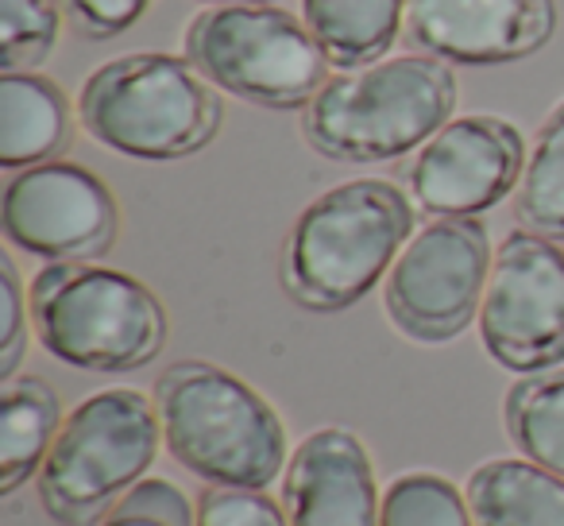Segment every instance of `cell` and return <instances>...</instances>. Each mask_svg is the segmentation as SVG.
<instances>
[{"mask_svg": "<svg viewBox=\"0 0 564 526\" xmlns=\"http://www.w3.org/2000/svg\"><path fill=\"white\" fill-rule=\"evenodd\" d=\"M155 410L166 453L205 484L263 492L286 472L279 410L217 364H171L155 384Z\"/></svg>", "mask_w": 564, "mask_h": 526, "instance_id": "obj_2", "label": "cell"}, {"mask_svg": "<svg viewBox=\"0 0 564 526\" xmlns=\"http://www.w3.org/2000/svg\"><path fill=\"white\" fill-rule=\"evenodd\" d=\"M194 518L197 511L189 507L182 487L163 476H151L140 480L128 495H120L97 526H194Z\"/></svg>", "mask_w": 564, "mask_h": 526, "instance_id": "obj_22", "label": "cell"}, {"mask_svg": "<svg viewBox=\"0 0 564 526\" xmlns=\"http://www.w3.org/2000/svg\"><path fill=\"white\" fill-rule=\"evenodd\" d=\"M151 0H66L74 28L89 40H112L124 35L132 24H140Z\"/></svg>", "mask_w": 564, "mask_h": 526, "instance_id": "obj_25", "label": "cell"}, {"mask_svg": "<svg viewBox=\"0 0 564 526\" xmlns=\"http://www.w3.org/2000/svg\"><path fill=\"white\" fill-rule=\"evenodd\" d=\"M194 526H291L286 511L263 492L251 487H217L209 484L197 500Z\"/></svg>", "mask_w": 564, "mask_h": 526, "instance_id": "obj_23", "label": "cell"}, {"mask_svg": "<svg viewBox=\"0 0 564 526\" xmlns=\"http://www.w3.org/2000/svg\"><path fill=\"white\" fill-rule=\"evenodd\" d=\"M0 228L12 248L51 264L97 259L117 240L112 190L89 167L51 159L4 182Z\"/></svg>", "mask_w": 564, "mask_h": 526, "instance_id": "obj_10", "label": "cell"}, {"mask_svg": "<svg viewBox=\"0 0 564 526\" xmlns=\"http://www.w3.org/2000/svg\"><path fill=\"white\" fill-rule=\"evenodd\" d=\"M58 4L66 0H0V63L32 71L58 40Z\"/></svg>", "mask_w": 564, "mask_h": 526, "instance_id": "obj_21", "label": "cell"}, {"mask_svg": "<svg viewBox=\"0 0 564 526\" xmlns=\"http://www.w3.org/2000/svg\"><path fill=\"white\" fill-rule=\"evenodd\" d=\"M406 35L453 66H502L553 35L549 0H406Z\"/></svg>", "mask_w": 564, "mask_h": 526, "instance_id": "obj_12", "label": "cell"}, {"mask_svg": "<svg viewBox=\"0 0 564 526\" xmlns=\"http://www.w3.org/2000/svg\"><path fill=\"white\" fill-rule=\"evenodd\" d=\"M209 4H271V0H209Z\"/></svg>", "mask_w": 564, "mask_h": 526, "instance_id": "obj_26", "label": "cell"}, {"mask_svg": "<svg viewBox=\"0 0 564 526\" xmlns=\"http://www.w3.org/2000/svg\"><path fill=\"white\" fill-rule=\"evenodd\" d=\"M464 495L476 526H564V476L525 457L484 461Z\"/></svg>", "mask_w": 564, "mask_h": 526, "instance_id": "obj_15", "label": "cell"}, {"mask_svg": "<svg viewBox=\"0 0 564 526\" xmlns=\"http://www.w3.org/2000/svg\"><path fill=\"white\" fill-rule=\"evenodd\" d=\"M414 233V202L383 179L325 190L294 221L282 248V287L299 307L348 310L394 268Z\"/></svg>", "mask_w": 564, "mask_h": 526, "instance_id": "obj_1", "label": "cell"}, {"mask_svg": "<svg viewBox=\"0 0 564 526\" xmlns=\"http://www.w3.org/2000/svg\"><path fill=\"white\" fill-rule=\"evenodd\" d=\"M32 325L55 361L135 372L166 345V310L148 283L94 259L47 264L32 283Z\"/></svg>", "mask_w": 564, "mask_h": 526, "instance_id": "obj_5", "label": "cell"}, {"mask_svg": "<svg viewBox=\"0 0 564 526\" xmlns=\"http://www.w3.org/2000/svg\"><path fill=\"white\" fill-rule=\"evenodd\" d=\"M24 356V287L12 256H0V379L17 376Z\"/></svg>", "mask_w": 564, "mask_h": 526, "instance_id": "obj_24", "label": "cell"}, {"mask_svg": "<svg viewBox=\"0 0 564 526\" xmlns=\"http://www.w3.org/2000/svg\"><path fill=\"white\" fill-rule=\"evenodd\" d=\"M78 120L109 151L171 163L217 136L220 97L189 58L143 51L109 58L82 82Z\"/></svg>", "mask_w": 564, "mask_h": 526, "instance_id": "obj_4", "label": "cell"}, {"mask_svg": "<svg viewBox=\"0 0 564 526\" xmlns=\"http://www.w3.org/2000/svg\"><path fill=\"white\" fill-rule=\"evenodd\" d=\"M507 433L525 461L564 476V372H538L507 391Z\"/></svg>", "mask_w": 564, "mask_h": 526, "instance_id": "obj_18", "label": "cell"}, {"mask_svg": "<svg viewBox=\"0 0 564 526\" xmlns=\"http://www.w3.org/2000/svg\"><path fill=\"white\" fill-rule=\"evenodd\" d=\"M302 20L337 71L371 66L394 47L406 0H302Z\"/></svg>", "mask_w": 564, "mask_h": 526, "instance_id": "obj_16", "label": "cell"}, {"mask_svg": "<svg viewBox=\"0 0 564 526\" xmlns=\"http://www.w3.org/2000/svg\"><path fill=\"white\" fill-rule=\"evenodd\" d=\"M163 441L155 399L135 387H105L63 418L40 469V500L70 526L101 523L151 469Z\"/></svg>", "mask_w": 564, "mask_h": 526, "instance_id": "obj_6", "label": "cell"}, {"mask_svg": "<svg viewBox=\"0 0 564 526\" xmlns=\"http://www.w3.org/2000/svg\"><path fill=\"white\" fill-rule=\"evenodd\" d=\"M379 526H476L468 495L437 472H406L394 476L383 492Z\"/></svg>", "mask_w": 564, "mask_h": 526, "instance_id": "obj_20", "label": "cell"}, {"mask_svg": "<svg viewBox=\"0 0 564 526\" xmlns=\"http://www.w3.org/2000/svg\"><path fill=\"white\" fill-rule=\"evenodd\" d=\"M74 140V117L66 94L35 71L0 74V167L51 163Z\"/></svg>", "mask_w": 564, "mask_h": 526, "instance_id": "obj_14", "label": "cell"}, {"mask_svg": "<svg viewBox=\"0 0 564 526\" xmlns=\"http://www.w3.org/2000/svg\"><path fill=\"white\" fill-rule=\"evenodd\" d=\"M479 337L495 364L538 376L564 364V251L530 228L502 236L479 302Z\"/></svg>", "mask_w": 564, "mask_h": 526, "instance_id": "obj_8", "label": "cell"}, {"mask_svg": "<svg viewBox=\"0 0 564 526\" xmlns=\"http://www.w3.org/2000/svg\"><path fill=\"white\" fill-rule=\"evenodd\" d=\"M453 109L456 78L441 58H379L333 74L302 109V136L325 159L383 163L433 140Z\"/></svg>", "mask_w": 564, "mask_h": 526, "instance_id": "obj_3", "label": "cell"}, {"mask_svg": "<svg viewBox=\"0 0 564 526\" xmlns=\"http://www.w3.org/2000/svg\"><path fill=\"white\" fill-rule=\"evenodd\" d=\"M487 276V228L476 217H433L387 271V314L414 341H453L479 318Z\"/></svg>", "mask_w": 564, "mask_h": 526, "instance_id": "obj_9", "label": "cell"}, {"mask_svg": "<svg viewBox=\"0 0 564 526\" xmlns=\"http://www.w3.org/2000/svg\"><path fill=\"white\" fill-rule=\"evenodd\" d=\"M514 217L522 228L564 240V101L545 117L518 179Z\"/></svg>", "mask_w": 564, "mask_h": 526, "instance_id": "obj_19", "label": "cell"}, {"mask_svg": "<svg viewBox=\"0 0 564 526\" xmlns=\"http://www.w3.org/2000/svg\"><path fill=\"white\" fill-rule=\"evenodd\" d=\"M58 399L43 379L12 376L0 387V492L12 495L43 469L58 433Z\"/></svg>", "mask_w": 564, "mask_h": 526, "instance_id": "obj_17", "label": "cell"}, {"mask_svg": "<svg viewBox=\"0 0 564 526\" xmlns=\"http://www.w3.org/2000/svg\"><path fill=\"white\" fill-rule=\"evenodd\" d=\"M522 167V132L510 120L476 112L448 120L414 151L402 171V190L430 217H476L518 186Z\"/></svg>", "mask_w": 564, "mask_h": 526, "instance_id": "obj_11", "label": "cell"}, {"mask_svg": "<svg viewBox=\"0 0 564 526\" xmlns=\"http://www.w3.org/2000/svg\"><path fill=\"white\" fill-rule=\"evenodd\" d=\"M376 469L352 430H314L282 472V511L291 526H379Z\"/></svg>", "mask_w": 564, "mask_h": 526, "instance_id": "obj_13", "label": "cell"}, {"mask_svg": "<svg viewBox=\"0 0 564 526\" xmlns=\"http://www.w3.org/2000/svg\"><path fill=\"white\" fill-rule=\"evenodd\" d=\"M186 58L217 89L267 109H306L329 58L306 20L274 4H213L186 32Z\"/></svg>", "mask_w": 564, "mask_h": 526, "instance_id": "obj_7", "label": "cell"}]
</instances>
